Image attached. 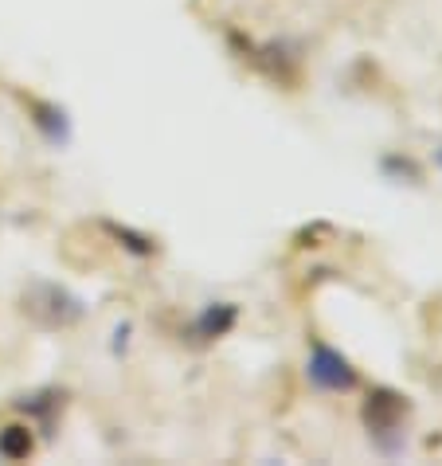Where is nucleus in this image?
<instances>
[{"mask_svg": "<svg viewBox=\"0 0 442 466\" xmlns=\"http://www.w3.org/2000/svg\"><path fill=\"white\" fill-rule=\"evenodd\" d=\"M20 98H24V106H28V114H32V126L40 129L51 149L71 146L75 129H71V118H67V110H63L59 102H44V98H32V95H20Z\"/></svg>", "mask_w": 442, "mask_h": 466, "instance_id": "20e7f679", "label": "nucleus"}, {"mask_svg": "<svg viewBox=\"0 0 442 466\" xmlns=\"http://www.w3.org/2000/svg\"><path fill=\"white\" fill-rule=\"evenodd\" d=\"M129 329H134L129 321H122V326L114 329V353H126V345H129Z\"/></svg>", "mask_w": 442, "mask_h": 466, "instance_id": "9d476101", "label": "nucleus"}, {"mask_svg": "<svg viewBox=\"0 0 442 466\" xmlns=\"http://www.w3.org/2000/svg\"><path fill=\"white\" fill-rule=\"evenodd\" d=\"M411 416V400L396 392V388H372L368 400H364L360 408V420H364V431H368V439L376 443V451L380 455H399L403 443H407V431H403V423H407Z\"/></svg>", "mask_w": 442, "mask_h": 466, "instance_id": "f257e3e1", "label": "nucleus"}, {"mask_svg": "<svg viewBox=\"0 0 442 466\" xmlns=\"http://www.w3.org/2000/svg\"><path fill=\"white\" fill-rule=\"evenodd\" d=\"M102 231H106L110 239H118L122 248H126L129 255H137V258L157 255V239L146 236V231H134V228H126V224H114V219H106V224H102Z\"/></svg>", "mask_w": 442, "mask_h": 466, "instance_id": "6e6552de", "label": "nucleus"}, {"mask_svg": "<svg viewBox=\"0 0 442 466\" xmlns=\"http://www.w3.org/2000/svg\"><path fill=\"white\" fill-rule=\"evenodd\" d=\"M236 321H239V306L236 302H207L196 321H192V341L196 345H212L219 338H227L231 329H236Z\"/></svg>", "mask_w": 442, "mask_h": 466, "instance_id": "39448f33", "label": "nucleus"}, {"mask_svg": "<svg viewBox=\"0 0 442 466\" xmlns=\"http://www.w3.org/2000/svg\"><path fill=\"white\" fill-rule=\"evenodd\" d=\"M306 380L317 388V392H353L357 388V369L341 349L314 341L309 345V360H306Z\"/></svg>", "mask_w": 442, "mask_h": 466, "instance_id": "7ed1b4c3", "label": "nucleus"}, {"mask_svg": "<svg viewBox=\"0 0 442 466\" xmlns=\"http://www.w3.org/2000/svg\"><path fill=\"white\" fill-rule=\"evenodd\" d=\"M380 173L392 180V185H419L423 180L419 165H415L411 157H399V153H387V157L380 161Z\"/></svg>", "mask_w": 442, "mask_h": 466, "instance_id": "1a4fd4ad", "label": "nucleus"}, {"mask_svg": "<svg viewBox=\"0 0 442 466\" xmlns=\"http://www.w3.org/2000/svg\"><path fill=\"white\" fill-rule=\"evenodd\" d=\"M35 451V435L28 423H8L0 427V459L5 462H24Z\"/></svg>", "mask_w": 442, "mask_h": 466, "instance_id": "0eeeda50", "label": "nucleus"}, {"mask_svg": "<svg viewBox=\"0 0 442 466\" xmlns=\"http://www.w3.org/2000/svg\"><path fill=\"white\" fill-rule=\"evenodd\" d=\"M438 165H442V149H438Z\"/></svg>", "mask_w": 442, "mask_h": 466, "instance_id": "9b49d317", "label": "nucleus"}, {"mask_svg": "<svg viewBox=\"0 0 442 466\" xmlns=\"http://www.w3.org/2000/svg\"><path fill=\"white\" fill-rule=\"evenodd\" d=\"M20 314L40 329H71L86 318V302L67 287H59V282L35 279L20 294Z\"/></svg>", "mask_w": 442, "mask_h": 466, "instance_id": "f03ea898", "label": "nucleus"}, {"mask_svg": "<svg viewBox=\"0 0 442 466\" xmlns=\"http://www.w3.org/2000/svg\"><path fill=\"white\" fill-rule=\"evenodd\" d=\"M20 411H28L32 420H40L44 435H55V423L63 416V408H67V392L63 388H40V392H28L16 400Z\"/></svg>", "mask_w": 442, "mask_h": 466, "instance_id": "423d86ee", "label": "nucleus"}]
</instances>
